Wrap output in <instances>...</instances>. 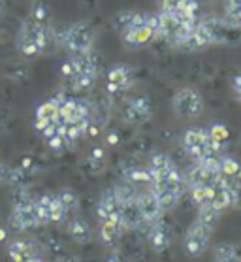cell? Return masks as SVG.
Masks as SVG:
<instances>
[{"instance_id":"25","label":"cell","mask_w":241,"mask_h":262,"mask_svg":"<svg viewBox=\"0 0 241 262\" xmlns=\"http://www.w3.org/2000/svg\"><path fill=\"white\" fill-rule=\"evenodd\" d=\"M124 181H128V183H132L134 187H149V183H151V173H149V168H130L128 172H126V176H124Z\"/></svg>"},{"instance_id":"22","label":"cell","mask_w":241,"mask_h":262,"mask_svg":"<svg viewBox=\"0 0 241 262\" xmlns=\"http://www.w3.org/2000/svg\"><path fill=\"white\" fill-rule=\"evenodd\" d=\"M123 234L124 227L121 223H100V228H98V238H100L102 245H106L109 249L117 245Z\"/></svg>"},{"instance_id":"36","label":"cell","mask_w":241,"mask_h":262,"mask_svg":"<svg viewBox=\"0 0 241 262\" xmlns=\"http://www.w3.org/2000/svg\"><path fill=\"white\" fill-rule=\"evenodd\" d=\"M29 262H46V260H43V258H41V256H34V258H30Z\"/></svg>"},{"instance_id":"16","label":"cell","mask_w":241,"mask_h":262,"mask_svg":"<svg viewBox=\"0 0 241 262\" xmlns=\"http://www.w3.org/2000/svg\"><path fill=\"white\" fill-rule=\"evenodd\" d=\"M60 95L49 98V100L41 102L40 106L36 107V121L34 126L36 130L43 132L47 126L55 125V123H60Z\"/></svg>"},{"instance_id":"32","label":"cell","mask_w":241,"mask_h":262,"mask_svg":"<svg viewBox=\"0 0 241 262\" xmlns=\"http://www.w3.org/2000/svg\"><path fill=\"white\" fill-rule=\"evenodd\" d=\"M232 91H234V96L241 102V72L237 76H234L232 79Z\"/></svg>"},{"instance_id":"12","label":"cell","mask_w":241,"mask_h":262,"mask_svg":"<svg viewBox=\"0 0 241 262\" xmlns=\"http://www.w3.org/2000/svg\"><path fill=\"white\" fill-rule=\"evenodd\" d=\"M136 204H138V209H140L141 219H143V225H145V227L162 221V217H164V213H166L164 208L160 206L159 198L155 196L153 191H151L149 187L140 189L138 198H136Z\"/></svg>"},{"instance_id":"33","label":"cell","mask_w":241,"mask_h":262,"mask_svg":"<svg viewBox=\"0 0 241 262\" xmlns=\"http://www.w3.org/2000/svg\"><path fill=\"white\" fill-rule=\"evenodd\" d=\"M8 172H10V168H8L4 162H0V183H6Z\"/></svg>"},{"instance_id":"28","label":"cell","mask_w":241,"mask_h":262,"mask_svg":"<svg viewBox=\"0 0 241 262\" xmlns=\"http://www.w3.org/2000/svg\"><path fill=\"white\" fill-rule=\"evenodd\" d=\"M188 192L196 202V206L211 204V187H194V189H188Z\"/></svg>"},{"instance_id":"11","label":"cell","mask_w":241,"mask_h":262,"mask_svg":"<svg viewBox=\"0 0 241 262\" xmlns=\"http://www.w3.org/2000/svg\"><path fill=\"white\" fill-rule=\"evenodd\" d=\"M10 227L19 230V232H25V230H32V228L41 227L40 217H38V209H36V198H30V200H27V202L12 206Z\"/></svg>"},{"instance_id":"26","label":"cell","mask_w":241,"mask_h":262,"mask_svg":"<svg viewBox=\"0 0 241 262\" xmlns=\"http://www.w3.org/2000/svg\"><path fill=\"white\" fill-rule=\"evenodd\" d=\"M57 198H59L60 206L64 209L66 217L72 213H76L77 208H79V196L72 189H62V191L57 192Z\"/></svg>"},{"instance_id":"19","label":"cell","mask_w":241,"mask_h":262,"mask_svg":"<svg viewBox=\"0 0 241 262\" xmlns=\"http://www.w3.org/2000/svg\"><path fill=\"white\" fill-rule=\"evenodd\" d=\"M147 242L153 251H157V253H164L171 244L170 227L166 225L164 221H159V223H155V225H149Z\"/></svg>"},{"instance_id":"30","label":"cell","mask_w":241,"mask_h":262,"mask_svg":"<svg viewBox=\"0 0 241 262\" xmlns=\"http://www.w3.org/2000/svg\"><path fill=\"white\" fill-rule=\"evenodd\" d=\"M237 255V249H235L232 244H218L215 245V262L223 260V258H228V256Z\"/></svg>"},{"instance_id":"23","label":"cell","mask_w":241,"mask_h":262,"mask_svg":"<svg viewBox=\"0 0 241 262\" xmlns=\"http://www.w3.org/2000/svg\"><path fill=\"white\" fill-rule=\"evenodd\" d=\"M221 217H223L221 209H217L211 204H206V206H198V215H196L194 221H198L200 225H204L209 230H215L221 223Z\"/></svg>"},{"instance_id":"9","label":"cell","mask_w":241,"mask_h":262,"mask_svg":"<svg viewBox=\"0 0 241 262\" xmlns=\"http://www.w3.org/2000/svg\"><path fill=\"white\" fill-rule=\"evenodd\" d=\"M136 83V74L134 68L128 64H113L107 72L106 79V91L109 96H121L124 93H128Z\"/></svg>"},{"instance_id":"10","label":"cell","mask_w":241,"mask_h":262,"mask_svg":"<svg viewBox=\"0 0 241 262\" xmlns=\"http://www.w3.org/2000/svg\"><path fill=\"white\" fill-rule=\"evenodd\" d=\"M213 230L206 228L200 225L198 221H194L190 227L187 228V232L183 236V253L187 256H200L204 255L209 247V239H211Z\"/></svg>"},{"instance_id":"5","label":"cell","mask_w":241,"mask_h":262,"mask_svg":"<svg viewBox=\"0 0 241 262\" xmlns=\"http://www.w3.org/2000/svg\"><path fill=\"white\" fill-rule=\"evenodd\" d=\"M181 145L185 149V153L192 161H204V159H209V157L224 155L223 145L213 142L211 136H209V130L202 128V126H190V128L183 132Z\"/></svg>"},{"instance_id":"27","label":"cell","mask_w":241,"mask_h":262,"mask_svg":"<svg viewBox=\"0 0 241 262\" xmlns=\"http://www.w3.org/2000/svg\"><path fill=\"white\" fill-rule=\"evenodd\" d=\"M87 164L93 173H96V172L100 173V170H104V164H106V155H104V151H102V149H93V153H91L87 159Z\"/></svg>"},{"instance_id":"8","label":"cell","mask_w":241,"mask_h":262,"mask_svg":"<svg viewBox=\"0 0 241 262\" xmlns=\"http://www.w3.org/2000/svg\"><path fill=\"white\" fill-rule=\"evenodd\" d=\"M153 117V104L147 95L132 96L121 107V119L128 126H143Z\"/></svg>"},{"instance_id":"14","label":"cell","mask_w":241,"mask_h":262,"mask_svg":"<svg viewBox=\"0 0 241 262\" xmlns=\"http://www.w3.org/2000/svg\"><path fill=\"white\" fill-rule=\"evenodd\" d=\"M81 119H93L91 106L81 98L60 95V125H70Z\"/></svg>"},{"instance_id":"24","label":"cell","mask_w":241,"mask_h":262,"mask_svg":"<svg viewBox=\"0 0 241 262\" xmlns=\"http://www.w3.org/2000/svg\"><path fill=\"white\" fill-rule=\"evenodd\" d=\"M223 21L234 29H241V0H226L224 2Z\"/></svg>"},{"instance_id":"17","label":"cell","mask_w":241,"mask_h":262,"mask_svg":"<svg viewBox=\"0 0 241 262\" xmlns=\"http://www.w3.org/2000/svg\"><path fill=\"white\" fill-rule=\"evenodd\" d=\"M6 251L12 262H29L30 258L40 256V247H38V244H34L32 239H25V238L12 239V242L8 244Z\"/></svg>"},{"instance_id":"18","label":"cell","mask_w":241,"mask_h":262,"mask_svg":"<svg viewBox=\"0 0 241 262\" xmlns=\"http://www.w3.org/2000/svg\"><path fill=\"white\" fill-rule=\"evenodd\" d=\"M96 213H98L100 223H121V219H119V215H121V202L113 194L112 189L100 196L98 206H96Z\"/></svg>"},{"instance_id":"31","label":"cell","mask_w":241,"mask_h":262,"mask_svg":"<svg viewBox=\"0 0 241 262\" xmlns=\"http://www.w3.org/2000/svg\"><path fill=\"white\" fill-rule=\"evenodd\" d=\"M232 191H234L235 196V208H241V172L232 179Z\"/></svg>"},{"instance_id":"29","label":"cell","mask_w":241,"mask_h":262,"mask_svg":"<svg viewBox=\"0 0 241 262\" xmlns=\"http://www.w3.org/2000/svg\"><path fill=\"white\" fill-rule=\"evenodd\" d=\"M207 130H209V136H211V140L215 143H218V145H223L224 147V143H226V140H228V128H226V126L224 125H211L209 126V128H207Z\"/></svg>"},{"instance_id":"2","label":"cell","mask_w":241,"mask_h":262,"mask_svg":"<svg viewBox=\"0 0 241 262\" xmlns=\"http://www.w3.org/2000/svg\"><path fill=\"white\" fill-rule=\"evenodd\" d=\"M55 43L53 27L47 19V12L43 6H38L21 25L17 36L19 51L25 57H40L47 53Z\"/></svg>"},{"instance_id":"3","label":"cell","mask_w":241,"mask_h":262,"mask_svg":"<svg viewBox=\"0 0 241 262\" xmlns=\"http://www.w3.org/2000/svg\"><path fill=\"white\" fill-rule=\"evenodd\" d=\"M121 40L128 48H141L157 38V13L123 12L115 19Z\"/></svg>"},{"instance_id":"15","label":"cell","mask_w":241,"mask_h":262,"mask_svg":"<svg viewBox=\"0 0 241 262\" xmlns=\"http://www.w3.org/2000/svg\"><path fill=\"white\" fill-rule=\"evenodd\" d=\"M181 173H183V181L187 185V191L188 189H194V187H211L218 179L217 170L206 166L204 162H196V161Z\"/></svg>"},{"instance_id":"1","label":"cell","mask_w":241,"mask_h":262,"mask_svg":"<svg viewBox=\"0 0 241 262\" xmlns=\"http://www.w3.org/2000/svg\"><path fill=\"white\" fill-rule=\"evenodd\" d=\"M149 173H151V183L149 189L159 198L160 206L164 211H170L176 208L181 196L187 192V185L183 181V173L177 170L176 162L164 153H155L149 159Z\"/></svg>"},{"instance_id":"34","label":"cell","mask_w":241,"mask_h":262,"mask_svg":"<svg viewBox=\"0 0 241 262\" xmlns=\"http://www.w3.org/2000/svg\"><path fill=\"white\" fill-rule=\"evenodd\" d=\"M57 262H81V258L76 255H70V253H66V255H62Z\"/></svg>"},{"instance_id":"6","label":"cell","mask_w":241,"mask_h":262,"mask_svg":"<svg viewBox=\"0 0 241 262\" xmlns=\"http://www.w3.org/2000/svg\"><path fill=\"white\" fill-rule=\"evenodd\" d=\"M171 110L181 119H196L204 112V96L196 87H181L171 98Z\"/></svg>"},{"instance_id":"21","label":"cell","mask_w":241,"mask_h":262,"mask_svg":"<svg viewBox=\"0 0 241 262\" xmlns=\"http://www.w3.org/2000/svg\"><path fill=\"white\" fill-rule=\"evenodd\" d=\"M121 225L124 227V230H136V228L143 227V219H141V213L138 209V204L136 200H130V202L121 204Z\"/></svg>"},{"instance_id":"37","label":"cell","mask_w":241,"mask_h":262,"mask_svg":"<svg viewBox=\"0 0 241 262\" xmlns=\"http://www.w3.org/2000/svg\"><path fill=\"white\" fill-rule=\"evenodd\" d=\"M0 13H2V0H0Z\"/></svg>"},{"instance_id":"7","label":"cell","mask_w":241,"mask_h":262,"mask_svg":"<svg viewBox=\"0 0 241 262\" xmlns=\"http://www.w3.org/2000/svg\"><path fill=\"white\" fill-rule=\"evenodd\" d=\"M98 70H100V64L94 49L89 53L68 55V59L60 66V74L66 81H72L81 76H98Z\"/></svg>"},{"instance_id":"20","label":"cell","mask_w":241,"mask_h":262,"mask_svg":"<svg viewBox=\"0 0 241 262\" xmlns=\"http://www.w3.org/2000/svg\"><path fill=\"white\" fill-rule=\"evenodd\" d=\"M68 236L72 238V242H76L79 245H87L91 244V239H93V228L89 227V223L81 217H72L68 221Z\"/></svg>"},{"instance_id":"4","label":"cell","mask_w":241,"mask_h":262,"mask_svg":"<svg viewBox=\"0 0 241 262\" xmlns=\"http://www.w3.org/2000/svg\"><path fill=\"white\" fill-rule=\"evenodd\" d=\"M55 43L60 46L68 55L89 53L94 49L96 29L89 21H74L70 25H62L53 29Z\"/></svg>"},{"instance_id":"35","label":"cell","mask_w":241,"mask_h":262,"mask_svg":"<svg viewBox=\"0 0 241 262\" xmlns=\"http://www.w3.org/2000/svg\"><path fill=\"white\" fill-rule=\"evenodd\" d=\"M6 238H8V232L4 230V228H0V242H4Z\"/></svg>"},{"instance_id":"13","label":"cell","mask_w":241,"mask_h":262,"mask_svg":"<svg viewBox=\"0 0 241 262\" xmlns=\"http://www.w3.org/2000/svg\"><path fill=\"white\" fill-rule=\"evenodd\" d=\"M36 209H38V217H40V225H57L66 219V213L62 206H60L57 194H41L36 198Z\"/></svg>"}]
</instances>
